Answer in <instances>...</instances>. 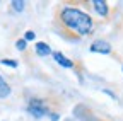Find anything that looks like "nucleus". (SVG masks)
<instances>
[{
  "mask_svg": "<svg viewBox=\"0 0 123 121\" xmlns=\"http://www.w3.org/2000/svg\"><path fill=\"white\" fill-rule=\"evenodd\" d=\"M55 29L67 41H79L94 31V21L82 9L65 5L55 14Z\"/></svg>",
  "mask_w": 123,
  "mask_h": 121,
  "instance_id": "nucleus-1",
  "label": "nucleus"
},
{
  "mask_svg": "<svg viewBox=\"0 0 123 121\" xmlns=\"http://www.w3.org/2000/svg\"><path fill=\"white\" fill-rule=\"evenodd\" d=\"M26 109H27V113H29L31 116L36 118V119H41V118L48 116V114L51 113V109L48 108L46 101L41 99V97H33V99H29Z\"/></svg>",
  "mask_w": 123,
  "mask_h": 121,
  "instance_id": "nucleus-2",
  "label": "nucleus"
},
{
  "mask_svg": "<svg viewBox=\"0 0 123 121\" xmlns=\"http://www.w3.org/2000/svg\"><path fill=\"white\" fill-rule=\"evenodd\" d=\"M89 50L92 53H99V55H110L111 53V44L108 43V41H103V39H96V41H92L91 43V46Z\"/></svg>",
  "mask_w": 123,
  "mask_h": 121,
  "instance_id": "nucleus-3",
  "label": "nucleus"
},
{
  "mask_svg": "<svg viewBox=\"0 0 123 121\" xmlns=\"http://www.w3.org/2000/svg\"><path fill=\"white\" fill-rule=\"evenodd\" d=\"M51 55H53L55 62H56L60 67H63V68H74V67H75V65H74V62H72V60H68L63 53H60V51H53Z\"/></svg>",
  "mask_w": 123,
  "mask_h": 121,
  "instance_id": "nucleus-4",
  "label": "nucleus"
},
{
  "mask_svg": "<svg viewBox=\"0 0 123 121\" xmlns=\"http://www.w3.org/2000/svg\"><path fill=\"white\" fill-rule=\"evenodd\" d=\"M92 9H94L96 14H98V16H101V17H106L108 12H110L108 4L104 2V0H94V2H92Z\"/></svg>",
  "mask_w": 123,
  "mask_h": 121,
  "instance_id": "nucleus-5",
  "label": "nucleus"
},
{
  "mask_svg": "<svg viewBox=\"0 0 123 121\" xmlns=\"http://www.w3.org/2000/svg\"><path fill=\"white\" fill-rule=\"evenodd\" d=\"M10 92H12V89H10V85L7 84V80L0 75V99H5V97H9L10 96Z\"/></svg>",
  "mask_w": 123,
  "mask_h": 121,
  "instance_id": "nucleus-6",
  "label": "nucleus"
},
{
  "mask_svg": "<svg viewBox=\"0 0 123 121\" xmlns=\"http://www.w3.org/2000/svg\"><path fill=\"white\" fill-rule=\"evenodd\" d=\"M34 50H36V55H39V56H48V55H51V48H50L46 43H41V41L34 44Z\"/></svg>",
  "mask_w": 123,
  "mask_h": 121,
  "instance_id": "nucleus-7",
  "label": "nucleus"
},
{
  "mask_svg": "<svg viewBox=\"0 0 123 121\" xmlns=\"http://www.w3.org/2000/svg\"><path fill=\"white\" fill-rule=\"evenodd\" d=\"M10 7H12L15 12H22V10H24V7H26V2H24V0H12Z\"/></svg>",
  "mask_w": 123,
  "mask_h": 121,
  "instance_id": "nucleus-8",
  "label": "nucleus"
},
{
  "mask_svg": "<svg viewBox=\"0 0 123 121\" xmlns=\"http://www.w3.org/2000/svg\"><path fill=\"white\" fill-rule=\"evenodd\" d=\"M0 63L7 65V67H12V68L17 67V62H15V60H9V58H2V60H0Z\"/></svg>",
  "mask_w": 123,
  "mask_h": 121,
  "instance_id": "nucleus-9",
  "label": "nucleus"
},
{
  "mask_svg": "<svg viewBox=\"0 0 123 121\" xmlns=\"http://www.w3.org/2000/svg\"><path fill=\"white\" fill-rule=\"evenodd\" d=\"M22 39H24L26 43H27V41H34V39H36V33H34V31H26V34H24Z\"/></svg>",
  "mask_w": 123,
  "mask_h": 121,
  "instance_id": "nucleus-10",
  "label": "nucleus"
},
{
  "mask_svg": "<svg viewBox=\"0 0 123 121\" xmlns=\"http://www.w3.org/2000/svg\"><path fill=\"white\" fill-rule=\"evenodd\" d=\"M26 46H27V43H26L24 39H17V41H15V48H17L19 51H24Z\"/></svg>",
  "mask_w": 123,
  "mask_h": 121,
  "instance_id": "nucleus-11",
  "label": "nucleus"
},
{
  "mask_svg": "<svg viewBox=\"0 0 123 121\" xmlns=\"http://www.w3.org/2000/svg\"><path fill=\"white\" fill-rule=\"evenodd\" d=\"M48 116H50V119H51V121H58V119H60V116H58L56 113H50Z\"/></svg>",
  "mask_w": 123,
  "mask_h": 121,
  "instance_id": "nucleus-12",
  "label": "nucleus"
},
{
  "mask_svg": "<svg viewBox=\"0 0 123 121\" xmlns=\"http://www.w3.org/2000/svg\"><path fill=\"white\" fill-rule=\"evenodd\" d=\"M121 70H123V68H121Z\"/></svg>",
  "mask_w": 123,
  "mask_h": 121,
  "instance_id": "nucleus-13",
  "label": "nucleus"
}]
</instances>
